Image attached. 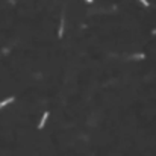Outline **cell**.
Masks as SVG:
<instances>
[{
	"label": "cell",
	"mask_w": 156,
	"mask_h": 156,
	"mask_svg": "<svg viewBox=\"0 0 156 156\" xmlns=\"http://www.w3.org/2000/svg\"><path fill=\"white\" fill-rule=\"evenodd\" d=\"M139 2L144 5V6H148V2H147V0H139Z\"/></svg>",
	"instance_id": "obj_5"
},
{
	"label": "cell",
	"mask_w": 156,
	"mask_h": 156,
	"mask_svg": "<svg viewBox=\"0 0 156 156\" xmlns=\"http://www.w3.org/2000/svg\"><path fill=\"white\" fill-rule=\"evenodd\" d=\"M64 33V20H61V26H59V37H62Z\"/></svg>",
	"instance_id": "obj_3"
},
{
	"label": "cell",
	"mask_w": 156,
	"mask_h": 156,
	"mask_svg": "<svg viewBox=\"0 0 156 156\" xmlns=\"http://www.w3.org/2000/svg\"><path fill=\"white\" fill-rule=\"evenodd\" d=\"M153 33H155V35H156V29H155V30H153Z\"/></svg>",
	"instance_id": "obj_7"
},
{
	"label": "cell",
	"mask_w": 156,
	"mask_h": 156,
	"mask_svg": "<svg viewBox=\"0 0 156 156\" xmlns=\"http://www.w3.org/2000/svg\"><path fill=\"white\" fill-rule=\"evenodd\" d=\"M11 101H14V97H8L6 100H3V101H0V109H2V108H5L6 105L8 103H11Z\"/></svg>",
	"instance_id": "obj_2"
},
{
	"label": "cell",
	"mask_w": 156,
	"mask_h": 156,
	"mask_svg": "<svg viewBox=\"0 0 156 156\" xmlns=\"http://www.w3.org/2000/svg\"><path fill=\"white\" fill-rule=\"evenodd\" d=\"M133 58H135V59H142V58H144V55H135Z\"/></svg>",
	"instance_id": "obj_4"
},
{
	"label": "cell",
	"mask_w": 156,
	"mask_h": 156,
	"mask_svg": "<svg viewBox=\"0 0 156 156\" xmlns=\"http://www.w3.org/2000/svg\"><path fill=\"white\" fill-rule=\"evenodd\" d=\"M85 2H86V3H92V0H85Z\"/></svg>",
	"instance_id": "obj_6"
},
{
	"label": "cell",
	"mask_w": 156,
	"mask_h": 156,
	"mask_svg": "<svg viewBox=\"0 0 156 156\" xmlns=\"http://www.w3.org/2000/svg\"><path fill=\"white\" fill-rule=\"evenodd\" d=\"M47 117H49V112H44V115H43V118H41V121H39V129H43L44 127V124H46V121H47Z\"/></svg>",
	"instance_id": "obj_1"
}]
</instances>
